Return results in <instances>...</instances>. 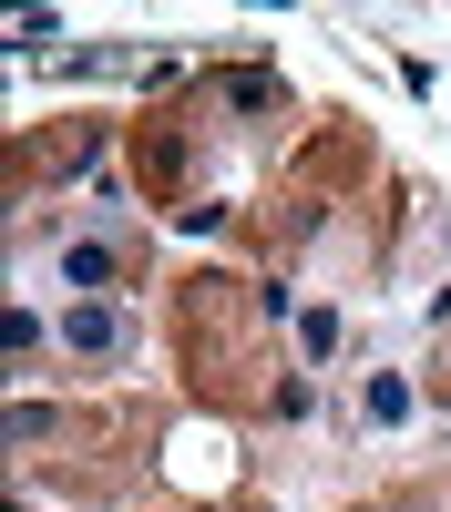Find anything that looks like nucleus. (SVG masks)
Masks as SVG:
<instances>
[{
  "label": "nucleus",
  "instance_id": "nucleus-4",
  "mask_svg": "<svg viewBox=\"0 0 451 512\" xmlns=\"http://www.w3.org/2000/svg\"><path fill=\"white\" fill-rule=\"evenodd\" d=\"M277 410H287V420H308V410H318V379H308V369H298V379H277Z\"/></svg>",
  "mask_w": 451,
  "mask_h": 512
},
{
  "label": "nucleus",
  "instance_id": "nucleus-2",
  "mask_svg": "<svg viewBox=\"0 0 451 512\" xmlns=\"http://www.w3.org/2000/svg\"><path fill=\"white\" fill-rule=\"evenodd\" d=\"M52 277H62V287H82V297H123V256L82 236V246H52Z\"/></svg>",
  "mask_w": 451,
  "mask_h": 512
},
{
  "label": "nucleus",
  "instance_id": "nucleus-3",
  "mask_svg": "<svg viewBox=\"0 0 451 512\" xmlns=\"http://www.w3.org/2000/svg\"><path fill=\"white\" fill-rule=\"evenodd\" d=\"M359 420H369V431H400V420H410V379L400 369H369L359 379Z\"/></svg>",
  "mask_w": 451,
  "mask_h": 512
},
{
  "label": "nucleus",
  "instance_id": "nucleus-1",
  "mask_svg": "<svg viewBox=\"0 0 451 512\" xmlns=\"http://www.w3.org/2000/svg\"><path fill=\"white\" fill-rule=\"evenodd\" d=\"M62 349H82V359H123V349H134V318H123L113 308V297H82V308H62Z\"/></svg>",
  "mask_w": 451,
  "mask_h": 512
}]
</instances>
